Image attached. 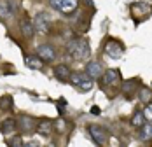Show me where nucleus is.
Here are the masks:
<instances>
[{
  "instance_id": "21",
  "label": "nucleus",
  "mask_w": 152,
  "mask_h": 147,
  "mask_svg": "<svg viewBox=\"0 0 152 147\" xmlns=\"http://www.w3.org/2000/svg\"><path fill=\"white\" fill-rule=\"evenodd\" d=\"M143 116H145V119L147 121H152V102L145 107V110H143Z\"/></svg>"
},
{
  "instance_id": "4",
  "label": "nucleus",
  "mask_w": 152,
  "mask_h": 147,
  "mask_svg": "<svg viewBox=\"0 0 152 147\" xmlns=\"http://www.w3.org/2000/svg\"><path fill=\"white\" fill-rule=\"evenodd\" d=\"M37 56H40L42 61L51 63V61L56 60V49L49 44H42V46H39V49H37Z\"/></svg>"
},
{
  "instance_id": "18",
  "label": "nucleus",
  "mask_w": 152,
  "mask_h": 147,
  "mask_svg": "<svg viewBox=\"0 0 152 147\" xmlns=\"http://www.w3.org/2000/svg\"><path fill=\"white\" fill-rule=\"evenodd\" d=\"M145 116H143V112H135L133 114V118H131V124L135 126V128H140L142 124H145Z\"/></svg>"
},
{
  "instance_id": "12",
  "label": "nucleus",
  "mask_w": 152,
  "mask_h": 147,
  "mask_svg": "<svg viewBox=\"0 0 152 147\" xmlns=\"http://www.w3.org/2000/svg\"><path fill=\"white\" fill-rule=\"evenodd\" d=\"M86 74H88V77H91V79L100 77V75H102V65H100L98 61H89V63L86 65Z\"/></svg>"
},
{
  "instance_id": "9",
  "label": "nucleus",
  "mask_w": 152,
  "mask_h": 147,
  "mask_svg": "<svg viewBox=\"0 0 152 147\" xmlns=\"http://www.w3.org/2000/svg\"><path fill=\"white\" fill-rule=\"evenodd\" d=\"M53 126H54V124H53L51 119H42V121L37 123V128H35V130H37L39 135H42V137H49V135L53 133Z\"/></svg>"
},
{
  "instance_id": "8",
  "label": "nucleus",
  "mask_w": 152,
  "mask_h": 147,
  "mask_svg": "<svg viewBox=\"0 0 152 147\" xmlns=\"http://www.w3.org/2000/svg\"><path fill=\"white\" fill-rule=\"evenodd\" d=\"M102 81H103L105 86H115L121 81V74H119V70H107L103 74V79Z\"/></svg>"
},
{
  "instance_id": "1",
  "label": "nucleus",
  "mask_w": 152,
  "mask_h": 147,
  "mask_svg": "<svg viewBox=\"0 0 152 147\" xmlns=\"http://www.w3.org/2000/svg\"><path fill=\"white\" fill-rule=\"evenodd\" d=\"M66 53L74 60H84L89 56V44L84 39H74L66 44Z\"/></svg>"
},
{
  "instance_id": "2",
  "label": "nucleus",
  "mask_w": 152,
  "mask_h": 147,
  "mask_svg": "<svg viewBox=\"0 0 152 147\" xmlns=\"http://www.w3.org/2000/svg\"><path fill=\"white\" fill-rule=\"evenodd\" d=\"M88 132L91 135L93 142L94 144H98V146H103L107 140H108V133L103 126H98V124H89V128H88Z\"/></svg>"
},
{
  "instance_id": "5",
  "label": "nucleus",
  "mask_w": 152,
  "mask_h": 147,
  "mask_svg": "<svg viewBox=\"0 0 152 147\" xmlns=\"http://www.w3.org/2000/svg\"><path fill=\"white\" fill-rule=\"evenodd\" d=\"M122 91H124V96H126L128 100H131L135 95H138V91H140V81H138V79H129V81H126L124 86H122Z\"/></svg>"
},
{
  "instance_id": "24",
  "label": "nucleus",
  "mask_w": 152,
  "mask_h": 147,
  "mask_svg": "<svg viewBox=\"0 0 152 147\" xmlns=\"http://www.w3.org/2000/svg\"><path fill=\"white\" fill-rule=\"evenodd\" d=\"M63 105H65V100L61 98V100H60V112H61V114L65 112V107H63Z\"/></svg>"
},
{
  "instance_id": "11",
  "label": "nucleus",
  "mask_w": 152,
  "mask_h": 147,
  "mask_svg": "<svg viewBox=\"0 0 152 147\" xmlns=\"http://www.w3.org/2000/svg\"><path fill=\"white\" fill-rule=\"evenodd\" d=\"M16 11L14 4L9 2V0H0V18H9L12 16Z\"/></svg>"
},
{
  "instance_id": "6",
  "label": "nucleus",
  "mask_w": 152,
  "mask_h": 147,
  "mask_svg": "<svg viewBox=\"0 0 152 147\" xmlns=\"http://www.w3.org/2000/svg\"><path fill=\"white\" fill-rule=\"evenodd\" d=\"M16 123H18V128L23 133H30L37 128V121L33 118H28V116H19Z\"/></svg>"
},
{
  "instance_id": "3",
  "label": "nucleus",
  "mask_w": 152,
  "mask_h": 147,
  "mask_svg": "<svg viewBox=\"0 0 152 147\" xmlns=\"http://www.w3.org/2000/svg\"><path fill=\"white\" fill-rule=\"evenodd\" d=\"M105 53H107V56H110V58H121L124 54V46L119 40H115V39H110L105 46Z\"/></svg>"
},
{
  "instance_id": "20",
  "label": "nucleus",
  "mask_w": 152,
  "mask_h": 147,
  "mask_svg": "<svg viewBox=\"0 0 152 147\" xmlns=\"http://www.w3.org/2000/svg\"><path fill=\"white\" fill-rule=\"evenodd\" d=\"M12 105V98L11 96H2L0 98V110H9Z\"/></svg>"
},
{
  "instance_id": "19",
  "label": "nucleus",
  "mask_w": 152,
  "mask_h": 147,
  "mask_svg": "<svg viewBox=\"0 0 152 147\" xmlns=\"http://www.w3.org/2000/svg\"><path fill=\"white\" fill-rule=\"evenodd\" d=\"M70 81H72V84H75V86H79L82 81H86L88 79V74L84 75V74H70V77H68Z\"/></svg>"
},
{
  "instance_id": "16",
  "label": "nucleus",
  "mask_w": 152,
  "mask_h": 147,
  "mask_svg": "<svg viewBox=\"0 0 152 147\" xmlns=\"http://www.w3.org/2000/svg\"><path fill=\"white\" fill-rule=\"evenodd\" d=\"M2 133H5V135H12L16 132V128H18V123L14 121V118H9L5 119L4 123H2Z\"/></svg>"
},
{
  "instance_id": "17",
  "label": "nucleus",
  "mask_w": 152,
  "mask_h": 147,
  "mask_svg": "<svg viewBox=\"0 0 152 147\" xmlns=\"http://www.w3.org/2000/svg\"><path fill=\"white\" fill-rule=\"evenodd\" d=\"M54 75L58 77V79H61V81H65V79H68L70 77V68L66 67V65H56V68H54Z\"/></svg>"
},
{
  "instance_id": "15",
  "label": "nucleus",
  "mask_w": 152,
  "mask_h": 147,
  "mask_svg": "<svg viewBox=\"0 0 152 147\" xmlns=\"http://www.w3.org/2000/svg\"><path fill=\"white\" fill-rule=\"evenodd\" d=\"M77 4H79V0H61L60 11L65 12V14H70V12H74L77 9Z\"/></svg>"
},
{
  "instance_id": "22",
  "label": "nucleus",
  "mask_w": 152,
  "mask_h": 147,
  "mask_svg": "<svg viewBox=\"0 0 152 147\" xmlns=\"http://www.w3.org/2000/svg\"><path fill=\"white\" fill-rule=\"evenodd\" d=\"M138 95H140V98H142L143 102H147L149 96L152 95V91H149V89H142V91H138Z\"/></svg>"
},
{
  "instance_id": "13",
  "label": "nucleus",
  "mask_w": 152,
  "mask_h": 147,
  "mask_svg": "<svg viewBox=\"0 0 152 147\" xmlns=\"http://www.w3.org/2000/svg\"><path fill=\"white\" fill-rule=\"evenodd\" d=\"M25 63H26L28 68H33V70H42V67H44L42 58L40 56H33V54H28L25 58Z\"/></svg>"
},
{
  "instance_id": "23",
  "label": "nucleus",
  "mask_w": 152,
  "mask_h": 147,
  "mask_svg": "<svg viewBox=\"0 0 152 147\" xmlns=\"http://www.w3.org/2000/svg\"><path fill=\"white\" fill-rule=\"evenodd\" d=\"M9 146H21V138L19 137H14L12 140H9Z\"/></svg>"
},
{
  "instance_id": "25",
  "label": "nucleus",
  "mask_w": 152,
  "mask_h": 147,
  "mask_svg": "<svg viewBox=\"0 0 152 147\" xmlns=\"http://www.w3.org/2000/svg\"><path fill=\"white\" fill-rule=\"evenodd\" d=\"M91 112H93V114H100V112H102V110H100V109H98V107H93V109H91Z\"/></svg>"
},
{
  "instance_id": "10",
  "label": "nucleus",
  "mask_w": 152,
  "mask_h": 147,
  "mask_svg": "<svg viewBox=\"0 0 152 147\" xmlns=\"http://www.w3.org/2000/svg\"><path fill=\"white\" fill-rule=\"evenodd\" d=\"M19 28H21V33H23L25 37H28V39H31V37H33V33H35L33 21L28 19V18H23V19L19 21Z\"/></svg>"
},
{
  "instance_id": "14",
  "label": "nucleus",
  "mask_w": 152,
  "mask_h": 147,
  "mask_svg": "<svg viewBox=\"0 0 152 147\" xmlns=\"http://www.w3.org/2000/svg\"><path fill=\"white\" fill-rule=\"evenodd\" d=\"M138 138L142 140V142H149L152 140V124H142L140 128H138Z\"/></svg>"
},
{
  "instance_id": "7",
  "label": "nucleus",
  "mask_w": 152,
  "mask_h": 147,
  "mask_svg": "<svg viewBox=\"0 0 152 147\" xmlns=\"http://www.w3.org/2000/svg\"><path fill=\"white\" fill-rule=\"evenodd\" d=\"M33 28L35 32H40V33H47L49 32V18L44 12H39L33 19Z\"/></svg>"
}]
</instances>
